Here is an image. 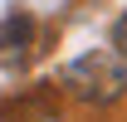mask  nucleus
<instances>
[{
	"mask_svg": "<svg viewBox=\"0 0 127 122\" xmlns=\"http://www.w3.org/2000/svg\"><path fill=\"white\" fill-rule=\"evenodd\" d=\"M30 44V20L25 15H5L0 20V54L5 49H25Z\"/></svg>",
	"mask_w": 127,
	"mask_h": 122,
	"instance_id": "2",
	"label": "nucleus"
},
{
	"mask_svg": "<svg viewBox=\"0 0 127 122\" xmlns=\"http://www.w3.org/2000/svg\"><path fill=\"white\" fill-rule=\"evenodd\" d=\"M112 49H117V54L127 59V15L117 20V30H112Z\"/></svg>",
	"mask_w": 127,
	"mask_h": 122,
	"instance_id": "3",
	"label": "nucleus"
},
{
	"mask_svg": "<svg viewBox=\"0 0 127 122\" xmlns=\"http://www.w3.org/2000/svg\"><path fill=\"white\" fill-rule=\"evenodd\" d=\"M64 88L73 93L78 103H93V107H108L127 93V59L117 49H88L64 68Z\"/></svg>",
	"mask_w": 127,
	"mask_h": 122,
	"instance_id": "1",
	"label": "nucleus"
},
{
	"mask_svg": "<svg viewBox=\"0 0 127 122\" xmlns=\"http://www.w3.org/2000/svg\"><path fill=\"white\" fill-rule=\"evenodd\" d=\"M0 122H5V107H0Z\"/></svg>",
	"mask_w": 127,
	"mask_h": 122,
	"instance_id": "4",
	"label": "nucleus"
}]
</instances>
